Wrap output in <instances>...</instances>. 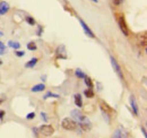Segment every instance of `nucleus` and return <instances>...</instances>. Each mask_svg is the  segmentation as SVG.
<instances>
[{
    "instance_id": "obj_2",
    "label": "nucleus",
    "mask_w": 147,
    "mask_h": 138,
    "mask_svg": "<svg viewBox=\"0 0 147 138\" xmlns=\"http://www.w3.org/2000/svg\"><path fill=\"white\" fill-rule=\"evenodd\" d=\"M61 126H62V128L65 129V130H70V131H73L75 130L76 128H77V122H75L73 119H70V118H65L62 122H61Z\"/></svg>"
},
{
    "instance_id": "obj_28",
    "label": "nucleus",
    "mask_w": 147,
    "mask_h": 138,
    "mask_svg": "<svg viewBox=\"0 0 147 138\" xmlns=\"http://www.w3.org/2000/svg\"><path fill=\"white\" fill-rule=\"evenodd\" d=\"M142 131H143V134H144V137H146V136H147L146 129H145V127H144V126H142Z\"/></svg>"
},
{
    "instance_id": "obj_32",
    "label": "nucleus",
    "mask_w": 147,
    "mask_h": 138,
    "mask_svg": "<svg viewBox=\"0 0 147 138\" xmlns=\"http://www.w3.org/2000/svg\"><path fill=\"white\" fill-rule=\"evenodd\" d=\"M2 35H3V33H2V32H0V37H1Z\"/></svg>"
},
{
    "instance_id": "obj_18",
    "label": "nucleus",
    "mask_w": 147,
    "mask_h": 138,
    "mask_svg": "<svg viewBox=\"0 0 147 138\" xmlns=\"http://www.w3.org/2000/svg\"><path fill=\"white\" fill-rule=\"evenodd\" d=\"M49 97H55V99H59L60 96L58 95V94H55V93H51V92H49V93H47L45 95H44V100H47V99H49Z\"/></svg>"
},
{
    "instance_id": "obj_1",
    "label": "nucleus",
    "mask_w": 147,
    "mask_h": 138,
    "mask_svg": "<svg viewBox=\"0 0 147 138\" xmlns=\"http://www.w3.org/2000/svg\"><path fill=\"white\" fill-rule=\"evenodd\" d=\"M38 131H40V134L42 136L50 137V136H52L55 134V128L52 126H50V124H43L42 127L38 128Z\"/></svg>"
},
{
    "instance_id": "obj_4",
    "label": "nucleus",
    "mask_w": 147,
    "mask_h": 138,
    "mask_svg": "<svg viewBox=\"0 0 147 138\" xmlns=\"http://www.w3.org/2000/svg\"><path fill=\"white\" fill-rule=\"evenodd\" d=\"M110 60H111V64H112V67H113V69L115 70L117 75L119 76V78H120L121 80H123V79H125V77H123V72H122V70H121V67L119 66L118 61H117L112 55L110 57Z\"/></svg>"
},
{
    "instance_id": "obj_33",
    "label": "nucleus",
    "mask_w": 147,
    "mask_h": 138,
    "mask_svg": "<svg viewBox=\"0 0 147 138\" xmlns=\"http://www.w3.org/2000/svg\"><path fill=\"white\" fill-rule=\"evenodd\" d=\"M1 65H2V61H1V60H0V66H1Z\"/></svg>"
},
{
    "instance_id": "obj_13",
    "label": "nucleus",
    "mask_w": 147,
    "mask_h": 138,
    "mask_svg": "<svg viewBox=\"0 0 147 138\" xmlns=\"http://www.w3.org/2000/svg\"><path fill=\"white\" fill-rule=\"evenodd\" d=\"M44 89H45V85L44 84H37V85H35V86H33L31 88V91L33 93H38V92H42Z\"/></svg>"
},
{
    "instance_id": "obj_31",
    "label": "nucleus",
    "mask_w": 147,
    "mask_h": 138,
    "mask_svg": "<svg viewBox=\"0 0 147 138\" xmlns=\"http://www.w3.org/2000/svg\"><path fill=\"white\" fill-rule=\"evenodd\" d=\"M93 2H96V3H97V2H98V0H92Z\"/></svg>"
},
{
    "instance_id": "obj_21",
    "label": "nucleus",
    "mask_w": 147,
    "mask_h": 138,
    "mask_svg": "<svg viewBox=\"0 0 147 138\" xmlns=\"http://www.w3.org/2000/svg\"><path fill=\"white\" fill-rule=\"evenodd\" d=\"M5 52H6V45L3 44V42L0 41V54L2 55V54H5Z\"/></svg>"
},
{
    "instance_id": "obj_7",
    "label": "nucleus",
    "mask_w": 147,
    "mask_h": 138,
    "mask_svg": "<svg viewBox=\"0 0 147 138\" xmlns=\"http://www.w3.org/2000/svg\"><path fill=\"white\" fill-rule=\"evenodd\" d=\"M71 116H73L74 118L78 121V122H86V121H87V119L83 116V113L79 112L78 110H73V111H71Z\"/></svg>"
},
{
    "instance_id": "obj_20",
    "label": "nucleus",
    "mask_w": 147,
    "mask_h": 138,
    "mask_svg": "<svg viewBox=\"0 0 147 138\" xmlns=\"http://www.w3.org/2000/svg\"><path fill=\"white\" fill-rule=\"evenodd\" d=\"M25 20H26L30 25H35V19L33 17H31V16H27V17L25 18Z\"/></svg>"
},
{
    "instance_id": "obj_22",
    "label": "nucleus",
    "mask_w": 147,
    "mask_h": 138,
    "mask_svg": "<svg viewBox=\"0 0 147 138\" xmlns=\"http://www.w3.org/2000/svg\"><path fill=\"white\" fill-rule=\"evenodd\" d=\"M34 117H35V113H34V112H30V113L26 116V119H27V120H31V119H34Z\"/></svg>"
},
{
    "instance_id": "obj_8",
    "label": "nucleus",
    "mask_w": 147,
    "mask_h": 138,
    "mask_svg": "<svg viewBox=\"0 0 147 138\" xmlns=\"http://www.w3.org/2000/svg\"><path fill=\"white\" fill-rule=\"evenodd\" d=\"M130 105H131V110H132V112L135 113V116H139V109H138V105H137V102H136V99H135V96H130Z\"/></svg>"
},
{
    "instance_id": "obj_10",
    "label": "nucleus",
    "mask_w": 147,
    "mask_h": 138,
    "mask_svg": "<svg viewBox=\"0 0 147 138\" xmlns=\"http://www.w3.org/2000/svg\"><path fill=\"white\" fill-rule=\"evenodd\" d=\"M146 33H140L137 35V43L139 47L145 48L146 47Z\"/></svg>"
},
{
    "instance_id": "obj_30",
    "label": "nucleus",
    "mask_w": 147,
    "mask_h": 138,
    "mask_svg": "<svg viewBox=\"0 0 147 138\" xmlns=\"http://www.w3.org/2000/svg\"><path fill=\"white\" fill-rule=\"evenodd\" d=\"M3 101H5V99H1V100H0V104L2 103V102H3Z\"/></svg>"
},
{
    "instance_id": "obj_26",
    "label": "nucleus",
    "mask_w": 147,
    "mask_h": 138,
    "mask_svg": "<svg viewBox=\"0 0 147 138\" xmlns=\"http://www.w3.org/2000/svg\"><path fill=\"white\" fill-rule=\"evenodd\" d=\"M41 118L43 119L44 121H48V117H47V113H44V112H42L41 113Z\"/></svg>"
},
{
    "instance_id": "obj_23",
    "label": "nucleus",
    "mask_w": 147,
    "mask_h": 138,
    "mask_svg": "<svg viewBox=\"0 0 147 138\" xmlns=\"http://www.w3.org/2000/svg\"><path fill=\"white\" fill-rule=\"evenodd\" d=\"M112 1V3L114 5V6H120L122 2H123V0H111Z\"/></svg>"
},
{
    "instance_id": "obj_27",
    "label": "nucleus",
    "mask_w": 147,
    "mask_h": 138,
    "mask_svg": "<svg viewBox=\"0 0 147 138\" xmlns=\"http://www.w3.org/2000/svg\"><path fill=\"white\" fill-rule=\"evenodd\" d=\"M6 112L3 110H0V120H3V117H5Z\"/></svg>"
},
{
    "instance_id": "obj_29",
    "label": "nucleus",
    "mask_w": 147,
    "mask_h": 138,
    "mask_svg": "<svg viewBox=\"0 0 147 138\" xmlns=\"http://www.w3.org/2000/svg\"><path fill=\"white\" fill-rule=\"evenodd\" d=\"M33 131L35 133V136H38V131H37V128H33Z\"/></svg>"
},
{
    "instance_id": "obj_5",
    "label": "nucleus",
    "mask_w": 147,
    "mask_h": 138,
    "mask_svg": "<svg viewBox=\"0 0 147 138\" xmlns=\"http://www.w3.org/2000/svg\"><path fill=\"white\" fill-rule=\"evenodd\" d=\"M78 20H79V23H80V26L83 27V30H84V32H85V34L87 35V36H90V37H92V39H94L95 37V35H94V33H93V31L88 27V25L82 19V18H78Z\"/></svg>"
},
{
    "instance_id": "obj_19",
    "label": "nucleus",
    "mask_w": 147,
    "mask_h": 138,
    "mask_svg": "<svg viewBox=\"0 0 147 138\" xmlns=\"http://www.w3.org/2000/svg\"><path fill=\"white\" fill-rule=\"evenodd\" d=\"M27 49L31 51H34V50H36V44L34 42H30V43H27Z\"/></svg>"
},
{
    "instance_id": "obj_24",
    "label": "nucleus",
    "mask_w": 147,
    "mask_h": 138,
    "mask_svg": "<svg viewBox=\"0 0 147 138\" xmlns=\"http://www.w3.org/2000/svg\"><path fill=\"white\" fill-rule=\"evenodd\" d=\"M15 54H16L17 57H24V55H25V52L20 51V50H17V51L15 52Z\"/></svg>"
},
{
    "instance_id": "obj_12",
    "label": "nucleus",
    "mask_w": 147,
    "mask_h": 138,
    "mask_svg": "<svg viewBox=\"0 0 147 138\" xmlns=\"http://www.w3.org/2000/svg\"><path fill=\"white\" fill-rule=\"evenodd\" d=\"M74 100H75V104H76V106H78V108H82V106H83V99H82L80 94H75Z\"/></svg>"
},
{
    "instance_id": "obj_16",
    "label": "nucleus",
    "mask_w": 147,
    "mask_h": 138,
    "mask_svg": "<svg viewBox=\"0 0 147 138\" xmlns=\"http://www.w3.org/2000/svg\"><path fill=\"white\" fill-rule=\"evenodd\" d=\"M8 45L10 47V48H13V49H15V50H18L19 47H20V44H19L18 42H13V41H9V43H8Z\"/></svg>"
},
{
    "instance_id": "obj_3",
    "label": "nucleus",
    "mask_w": 147,
    "mask_h": 138,
    "mask_svg": "<svg viewBox=\"0 0 147 138\" xmlns=\"http://www.w3.org/2000/svg\"><path fill=\"white\" fill-rule=\"evenodd\" d=\"M118 25H119L121 32L126 35V36H129V28L128 26H127L126 19H125V17L122 15H119V17H118Z\"/></svg>"
},
{
    "instance_id": "obj_11",
    "label": "nucleus",
    "mask_w": 147,
    "mask_h": 138,
    "mask_svg": "<svg viewBox=\"0 0 147 138\" xmlns=\"http://www.w3.org/2000/svg\"><path fill=\"white\" fill-rule=\"evenodd\" d=\"M37 62H38V58H32L30 61H27L25 64V67L26 68H33V67H35V65Z\"/></svg>"
},
{
    "instance_id": "obj_15",
    "label": "nucleus",
    "mask_w": 147,
    "mask_h": 138,
    "mask_svg": "<svg viewBox=\"0 0 147 138\" xmlns=\"http://www.w3.org/2000/svg\"><path fill=\"white\" fill-rule=\"evenodd\" d=\"M83 79H84V82H85L86 86L88 87V88H93V82L90 77H87V76H86V77H84Z\"/></svg>"
},
{
    "instance_id": "obj_25",
    "label": "nucleus",
    "mask_w": 147,
    "mask_h": 138,
    "mask_svg": "<svg viewBox=\"0 0 147 138\" xmlns=\"http://www.w3.org/2000/svg\"><path fill=\"white\" fill-rule=\"evenodd\" d=\"M42 33H43V28H42V27H41V26H37L36 34L38 35V36H41V35H42Z\"/></svg>"
},
{
    "instance_id": "obj_9",
    "label": "nucleus",
    "mask_w": 147,
    "mask_h": 138,
    "mask_svg": "<svg viewBox=\"0 0 147 138\" xmlns=\"http://www.w3.org/2000/svg\"><path fill=\"white\" fill-rule=\"evenodd\" d=\"M10 10V6L6 1H0V16L6 15Z\"/></svg>"
},
{
    "instance_id": "obj_14",
    "label": "nucleus",
    "mask_w": 147,
    "mask_h": 138,
    "mask_svg": "<svg viewBox=\"0 0 147 138\" xmlns=\"http://www.w3.org/2000/svg\"><path fill=\"white\" fill-rule=\"evenodd\" d=\"M84 95L87 97V99H92L94 97V92H93V88H87L84 91Z\"/></svg>"
},
{
    "instance_id": "obj_6",
    "label": "nucleus",
    "mask_w": 147,
    "mask_h": 138,
    "mask_svg": "<svg viewBox=\"0 0 147 138\" xmlns=\"http://www.w3.org/2000/svg\"><path fill=\"white\" fill-rule=\"evenodd\" d=\"M55 55L58 59H67V53H66V48L65 45H60L55 50Z\"/></svg>"
},
{
    "instance_id": "obj_17",
    "label": "nucleus",
    "mask_w": 147,
    "mask_h": 138,
    "mask_svg": "<svg viewBox=\"0 0 147 138\" xmlns=\"http://www.w3.org/2000/svg\"><path fill=\"white\" fill-rule=\"evenodd\" d=\"M75 75L78 77V78H80V79H83L84 77H86V75L80 70V69H76V71H75Z\"/></svg>"
}]
</instances>
